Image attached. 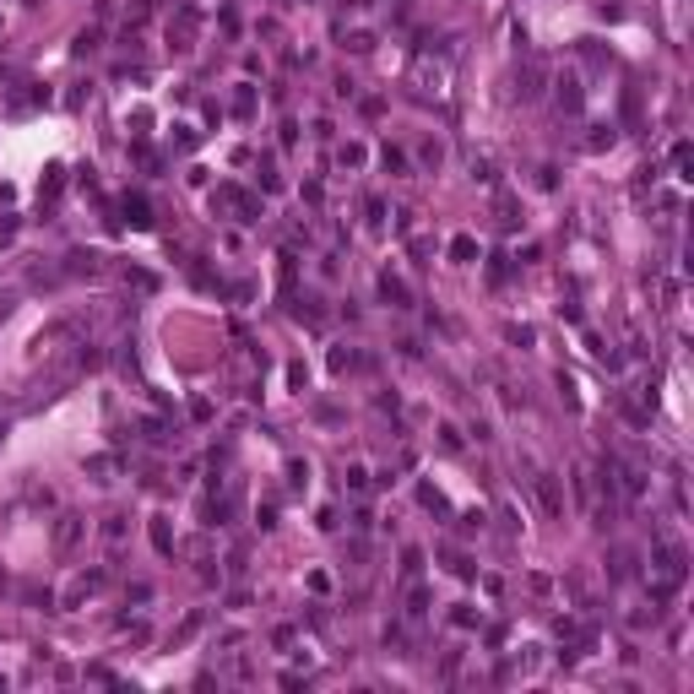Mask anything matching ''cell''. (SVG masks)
Returning a JSON list of instances; mask_svg holds the SVG:
<instances>
[{
  "label": "cell",
  "mask_w": 694,
  "mask_h": 694,
  "mask_svg": "<svg viewBox=\"0 0 694 694\" xmlns=\"http://www.w3.org/2000/svg\"><path fill=\"white\" fill-rule=\"evenodd\" d=\"M174 130H179V136H174V147H184V152H190V147H196V130H190V125H174Z\"/></svg>",
  "instance_id": "836d02e7"
},
{
  "label": "cell",
  "mask_w": 694,
  "mask_h": 694,
  "mask_svg": "<svg viewBox=\"0 0 694 694\" xmlns=\"http://www.w3.org/2000/svg\"><path fill=\"white\" fill-rule=\"evenodd\" d=\"M347 49H353V55H369V49H374V39H369V33H353V39H347Z\"/></svg>",
  "instance_id": "4dcf8cb0"
},
{
  "label": "cell",
  "mask_w": 694,
  "mask_h": 694,
  "mask_svg": "<svg viewBox=\"0 0 694 694\" xmlns=\"http://www.w3.org/2000/svg\"><path fill=\"white\" fill-rule=\"evenodd\" d=\"M6 429H11V423H6V412H0V440H6Z\"/></svg>",
  "instance_id": "74e56055"
},
{
  "label": "cell",
  "mask_w": 694,
  "mask_h": 694,
  "mask_svg": "<svg viewBox=\"0 0 694 694\" xmlns=\"http://www.w3.org/2000/svg\"><path fill=\"white\" fill-rule=\"evenodd\" d=\"M608 575L613 580H634V575H640V553L634 548H613L608 553Z\"/></svg>",
  "instance_id": "5b68a950"
},
{
  "label": "cell",
  "mask_w": 694,
  "mask_h": 694,
  "mask_svg": "<svg viewBox=\"0 0 694 694\" xmlns=\"http://www.w3.org/2000/svg\"><path fill=\"white\" fill-rule=\"evenodd\" d=\"M586 147H592V152L613 147V125H592V136H586Z\"/></svg>",
  "instance_id": "44dd1931"
},
{
  "label": "cell",
  "mask_w": 694,
  "mask_h": 694,
  "mask_svg": "<svg viewBox=\"0 0 694 694\" xmlns=\"http://www.w3.org/2000/svg\"><path fill=\"white\" fill-rule=\"evenodd\" d=\"M233 114H239V120L255 114V87H239V93H233Z\"/></svg>",
  "instance_id": "9a60e30c"
},
{
  "label": "cell",
  "mask_w": 694,
  "mask_h": 694,
  "mask_svg": "<svg viewBox=\"0 0 694 694\" xmlns=\"http://www.w3.org/2000/svg\"><path fill=\"white\" fill-rule=\"evenodd\" d=\"M559 93H553V98H559V109H564V114H575V109H580V98H586V93H580V82H575V76H559Z\"/></svg>",
  "instance_id": "ba28073f"
},
{
  "label": "cell",
  "mask_w": 694,
  "mask_h": 694,
  "mask_svg": "<svg viewBox=\"0 0 694 694\" xmlns=\"http://www.w3.org/2000/svg\"><path fill=\"white\" fill-rule=\"evenodd\" d=\"M450 255H456V261H477V239H472V233L450 239Z\"/></svg>",
  "instance_id": "2e32d148"
},
{
  "label": "cell",
  "mask_w": 694,
  "mask_h": 694,
  "mask_svg": "<svg viewBox=\"0 0 694 694\" xmlns=\"http://www.w3.org/2000/svg\"><path fill=\"white\" fill-rule=\"evenodd\" d=\"M125 283L136 287V293H152V287H158V277H152V271H136V266H125Z\"/></svg>",
  "instance_id": "5bb4252c"
},
{
  "label": "cell",
  "mask_w": 694,
  "mask_h": 694,
  "mask_svg": "<svg viewBox=\"0 0 694 694\" xmlns=\"http://www.w3.org/2000/svg\"><path fill=\"white\" fill-rule=\"evenodd\" d=\"M380 299H386L390 309H407V304H412L407 283H402V277H390V271H386V277H380Z\"/></svg>",
  "instance_id": "52a82bcc"
},
{
  "label": "cell",
  "mask_w": 694,
  "mask_h": 694,
  "mask_svg": "<svg viewBox=\"0 0 694 694\" xmlns=\"http://www.w3.org/2000/svg\"><path fill=\"white\" fill-rule=\"evenodd\" d=\"M505 277H510V266H505V255H494V261H489V283L499 287V283H505Z\"/></svg>",
  "instance_id": "cb8c5ba5"
},
{
  "label": "cell",
  "mask_w": 694,
  "mask_h": 694,
  "mask_svg": "<svg viewBox=\"0 0 694 694\" xmlns=\"http://www.w3.org/2000/svg\"><path fill=\"white\" fill-rule=\"evenodd\" d=\"M402 570H407V575L423 570V548H407V553H402Z\"/></svg>",
  "instance_id": "4316f807"
},
{
  "label": "cell",
  "mask_w": 694,
  "mask_h": 694,
  "mask_svg": "<svg viewBox=\"0 0 694 694\" xmlns=\"http://www.w3.org/2000/svg\"><path fill=\"white\" fill-rule=\"evenodd\" d=\"M287 386L304 390V386H309V369H304V364H287Z\"/></svg>",
  "instance_id": "d4e9b609"
},
{
  "label": "cell",
  "mask_w": 694,
  "mask_h": 694,
  "mask_svg": "<svg viewBox=\"0 0 694 694\" xmlns=\"http://www.w3.org/2000/svg\"><path fill=\"white\" fill-rule=\"evenodd\" d=\"M60 184H65V168H60V163H49V168H43V184H39V196H60Z\"/></svg>",
  "instance_id": "8fae6325"
},
{
  "label": "cell",
  "mask_w": 694,
  "mask_h": 694,
  "mask_svg": "<svg viewBox=\"0 0 694 694\" xmlns=\"http://www.w3.org/2000/svg\"><path fill=\"white\" fill-rule=\"evenodd\" d=\"M450 624H456V630H472V624H477V613L461 602V608H450Z\"/></svg>",
  "instance_id": "603a6c76"
},
{
  "label": "cell",
  "mask_w": 694,
  "mask_h": 694,
  "mask_svg": "<svg viewBox=\"0 0 694 694\" xmlns=\"http://www.w3.org/2000/svg\"><path fill=\"white\" fill-rule=\"evenodd\" d=\"M342 163H347V168H358V163H364V147L347 142V147H342Z\"/></svg>",
  "instance_id": "83f0119b"
},
{
  "label": "cell",
  "mask_w": 694,
  "mask_h": 694,
  "mask_svg": "<svg viewBox=\"0 0 694 694\" xmlns=\"http://www.w3.org/2000/svg\"><path fill=\"white\" fill-rule=\"evenodd\" d=\"M358 364V353H353V347H336V353H331V369H336V374H342V369H353Z\"/></svg>",
  "instance_id": "7402d4cb"
},
{
  "label": "cell",
  "mask_w": 694,
  "mask_h": 694,
  "mask_svg": "<svg viewBox=\"0 0 694 694\" xmlns=\"http://www.w3.org/2000/svg\"><path fill=\"white\" fill-rule=\"evenodd\" d=\"M196 27H201V17H196L190 6H179V11H174V22H168V43H174V49H190Z\"/></svg>",
  "instance_id": "3957f363"
},
{
  "label": "cell",
  "mask_w": 694,
  "mask_h": 694,
  "mask_svg": "<svg viewBox=\"0 0 694 694\" xmlns=\"http://www.w3.org/2000/svg\"><path fill=\"white\" fill-rule=\"evenodd\" d=\"M543 98V65L531 60L526 71H521V103H537Z\"/></svg>",
  "instance_id": "9c48e42d"
},
{
  "label": "cell",
  "mask_w": 694,
  "mask_h": 694,
  "mask_svg": "<svg viewBox=\"0 0 694 694\" xmlns=\"http://www.w3.org/2000/svg\"><path fill=\"white\" fill-rule=\"evenodd\" d=\"M440 445H445V450H461V434H456V429L445 423V429H440Z\"/></svg>",
  "instance_id": "d590c367"
},
{
  "label": "cell",
  "mask_w": 694,
  "mask_h": 694,
  "mask_svg": "<svg viewBox=\"0 0 694 694\" xmlns=\"http://www.w3.org/2000/svg\"><path fill=\"white\" fill-rule=\"evenodd\" d=\"M125 223L130 228H152V206H147L142 196H125Z\"/></svg>",
  "instance_id": "30bf717a"
},
{
  "label": "cell",
  "mask_w": 694,
  "mask_h": 694,
  "mask_svg": "<svg viewBox=\"0 0 694 694\" xmlns=\"http://www.w3.org/2000/svg\"><path fill=\"white\" fill-rule=\"evenodd\" d=\"M98 531H103V543H120V537H125V515H103Z\"/></svg>",
  "instance_id": "ac0fdd59"
},
{
  "label": "cell",
  "mask_w": 694,
  "mask_h": 694,
  "mask_svg": "<svg viewBox=\"0 0 694 694\" xmlns=\"http://www.w3.org/2000/svg\"><path fill=\"white\" fill-rule=\"evenodd\" d=\"M531 494H537V510L548 515V521H564V494H559V477H553V472H537V477H531Z\"/></svg>",
  "instance_id": "7a4b0ae2"
},
{
  "label": "cell",
  "mask_w": 694,
  "mask_h": 694,
  "mask_svg": "<svg viewBox=\"0 0 694 694\" xmlns=\"http://www.w3.org/2000/svg\"><path fill=\"white\" fill-rule=\"evenodd\" d=\"M418 499H423V510H434V515H445V510H450L440 489H418Z\"/></svg>",
  "instance_id": "ffe728a7"
},
{
  "label": "cell",
  "mask_w": 694,
  "mask_h": 694,
  "mask_svg": "<svg viewBox=\"0 0 694 694\" xmlns=\"http://www.w3.org/2000/svg\"><path fill=\"white\" fill-rule=\"evenodd\" d=\"M65 277H103V255H93V250H71V255H65Z\"/></svg>",
  "instance_id": "277c9868"
},
{
  "label": "cell",
  "mask_w": 694,
  "mask_h": 694,
  "mask_svg": "<svg viewBox=\"0 0 694 694\" xmlns=\"http://www.w3.org/2000/svg\"><path fill=\"white\" fill-rule=\"evenodd\" d=\"M212 212H233L239 223H261V201L245 196L239 184H217V190H212Z\"/></svg>",
  "instance_id": "6da1fadb"
},
{
  "label": "cell",
  "mask_w": 694,
  "mask_h": 694,
  "mask_svg": "<svg viewBox=\"0 0 694 694\" xmlns=\"http://www.w3.org/2000/svg\"><path fill=\"white\" fill-rule=\"evenodd\" d=\"M6 315H11V293H0V320H6Z\"/></svg>",
  "instance_id": "8d00e7d4"
},
{
  "label": "cell",
  "mask_w": 694,
  "mask_h": 694,
  "mask_svg": "<svg viewBox=\"0 0 694 694\" xmlns=\"http://www.w3.org/2000/svg\"><path fill=\"white\" fill-rule=\"evenodd\" d=\"M142 434L152 440V445H168V423L163 418H142Z\"/></svg>",
  "instance_id": "e0dca14e"
},
{
  "label": "cell",
  "mask_w": 694,
  "mask_h": 694,
  "mask_svg": "<svg viewBox=\"0 0 694 694\" xmlns=\"http://www.w3.org/2000/svg\"><path fill=\"white\" fill-rule=\"evenodd\" d=\"M201 624H206V613H190V618H184L179 630H174V646H184V640H190V634L201 630Z\"/></svg>",
  "instance_id": "d6986e66"
},
{
  "label": "cell",
  "mask_w": 694,
  "mask_h": 694,
  "mask_svg": "<svg viewBox=\"0 0 694 694\" xmlns=\"http://www.w3.org/2000/svg\"><path fill=\"white\" fill-rule=\"evenodd\" d=\"M93 49H98V33H93V27H87V33H76V55H82V60L93 55Z\"/></svg>",
  "instance_id": "484cf974"
},
{
  "label": "cell",
  "mask_w": 694,
  "mask_h": 694,
  "mask_svg": "<svg viewBox=\"0 0 694 694\" xmlns=\"http://www.w3.org/2000/svg\"><path fill=\"white\" fill-rule=\"evenodd\" d=\"M245 564H250V553H245V548L228 553V575H245Z\"/></svg>",
  "instance_id": "f1b7e54d"
},
{
  "label": "cell",
  "mask_w": 694,
  "mask_h": 694,
  "mask_svg": "<svg viewBox=\"0 0 694 694\" xmlns=\"http://www.w3.org/2000/svg\"><path fill=\"white\" fill-rule=\"evenodd\" d=\"M109 467H114V461H109V456H93V461H87V472H93V477H98V483H103V477H109Z\"/></svg>",
  "instance_id": "1f68e13d"
},
{
  "label": "cell",
  "mask_w": 694,
  "mask_h": 694,
  "mask_svg": "<svg viewBox=\"0 0 694 694\" xmlns=\"http://www.w3.org/2000/svg\"><path fill=\"white\" fill-rule=\"evenodd\" d=\"M27 283H33V287H55V283H60V271H55V266H27Z\"/></svg>",
  "instance_id": "4fadbf2b"
},
{
  "label": "cell",
  "mask_w": 694,
  "mask_h": 694,
  "mask_svg": "<svg viewBox=\"0 0 694 694\" xmlns=\"http://www.w3.org/2000/svg\"><path fill=\"white\" fill-rule=\"evenodd\" d=\"M407 613H412V618H423V613H429V592H412V608Z\"/></svg>",
  "instance_id": "e575fe53"
},
{
  "label": "cell",
  "mask_w": 694,
  "mask_h": 694,
  "mask_svg": "<svg viewBox=\"0 0 694 694\" xmlns=\"http://www.w3.org/2000/svg\"><path fill=\"white\" fill-rule=\"evenodd\" d=\"M152 548H158V553H174V531H168V521H163V515L152 521Z\"/></svg>",
  "instance_id": "7c38bea8"
},
{
  "label": "cell",
  "mask_w": 694,
  "mask_h": 694,
  "mask_svg": "<svg viewBox=\"0 0 694 694\" xmlns=\"http://www.w3.org/2000/svg\"><path fill=\"white\" fill-rule=\"evenodd\" d=\"M386 168H390V174H402V168H407V158H402V147H386Z\"/></svg>",
  "instance_id": "f546056e"
},
{
  "label": "cell",
  "mask_w": 694,
  "mask_h": 694,
  "mask_svg": "<svg viewBox=\"0 0 694 694\" xmlns=\"http://www.w3.org/2000/svg\"><path fill=\"white\" fill-rule=\"evenodd\" d=\"M76 537H82V515H60L55 521V553H71Z\"/></svg>",
  "instance_id": "8992f818"
},
{
  "label": "cell",
  "mask_w": 694,
  "mask_h": 694,
  "mask_svg": "<svg viewBox=\"0 0 694 694\" xmlns=\"http://www.w3.org/2000/svg\"><path fill=\"white\" fill-rule=\"evenodd\" d=\"M440 158H445V147H440V142H423V163L440 168Z\"/></svg>",
  "instance_id": "d6a6232c"
}]
</instances>
